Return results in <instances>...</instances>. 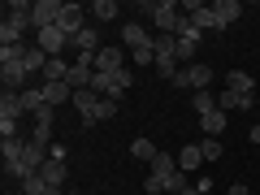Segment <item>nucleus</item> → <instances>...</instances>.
Returning a JSON list of instances; mask_svg holds the SVG:
<instances>
[{
	"mask_svg": "<svg viewBox=\"0 0 260 195\" xmlns=\"http://www.w3.org/2000/svg\"><path fill=\"white\" fill-rule=\"evenodd\" d=\"M26 70H22V61H9V65H0V83H5V91H26Z\"/></svg>",
	"mask_w": 260,
	"mask_h": 195,
	"instance_id": "nucleus-8",
	"label": "nucleus"
},
{
	"mask_svg": "<svg viewBox=\"0 0 260 195\" xmlns=\"http://www.w3.org/2000/svg\"><path fill=\"white\" fill-rule=\"evenodd\" d=\"M65 0H35V13H30V26L44 30V26H56V18H61Z\"/></svg>",
	"mask_w": 260,
	"mask_h": 195,
	"instance_id": "nucleus-5",
	"label": "nucleus"
},
{
	"mask_svg": "<svg viewBox=\"0 0 260 195\" xmlns=\"http://www.w3.org/2000/svg\"><path fill=\"white\" fill-rule=\"evenodd\" d=\"M130 156H135V160H148V165H152V156H156V143H152V139H135V143H130Z\"/></svg>",
	"mask_w": 260,
	"mask_h": 195,
	"instance_id": "nucleus-27",
	"label": "nucleus"
},
{
	"mask_svg": "<svg viewBox=\"0 0 260 195\" xmlns=\"http://www.w3.org/2000/svg\"><path fill=\"white\" fill-rule=\"evenodd\" d=\"M143 13L156 22L160 35H178V26H182V13H178L174 0H143Z\"/></svg>",
	"mask_w": 260,
	"mask_h": 195,
	"instance_id": "nucleus-1",
	"label": "nucleus"
},
{
	"mask_svg": "<svg viewBox=\"0 0 260 195\" xmlns=\"http://www.w3.org/2000/svg\"><path fill=\"white\" fill-rule=\"evenodd\" d=\"M200 121H204L208 139H217V135H221V130H225V113H221V109H217V113H208V117H200Z\"/></svg>",
	"mask_w": 260,
	"mask_h": 195,
	"instance_id": "nucleus-28",
	"label": "nucleus"
},
{
	"mask_svg": "<svg viewBox=\"0 0 260 195\" xmlns=\"http://www.w3.org/2000/svg\"><path fill=\"white\" fill-rule=\"evenodd\" d=\"M256 126H260V117H256Z\"/></svg>",
	"mask_w": 260,
	"mask_h": 195,
	"instance_id": "nucleus-37",
	"label": "nucleus"
},
{
	"mask_svg": "<svg viewBox=\"0 0 260 195\" xmlns=\"http://www.w3.org/2000/svg\"><path fill=\"white\" fill-rule=\"evenodd\" d=\"M126 70V48H100L95 52V74H117Z\"/></svg>",
	"mask_w": 260,
	"mask_h": 195,
	"instance_id": "nucleus-7",
	"label": "nucleus"
},
{
	"mask_svg": "<svg viewBox=\"0 0 260 195\" xmlns=\"http://www.w3.org/2000/svg\"><path fill=\"white\" fill-rule=\"evenodd\" d=\"M70 78V65H65V56H48L44 65V83H65Z\"/></svg>",
	"mask_w": 260,
	"mask_h": 195,
	"instance_id": "nucleus-21",
	"label": "nucleus"
},
{
	"mask_svg": "<svg viewBox=\"0 0 260 195\" xmlns=\"http://www.w3.org/2000/svg\"><path fill=\"white\" fill-rule=\"evenodd\" d=\"M130 56H135V65H143V70H148V65H156V48H139V52H130Z\"/></svg>",
	"mask_w": 260,
	"mask_h": 195,
	"instance_id": "nucleus-29",
	"label": "nucleus"
},
{
	"mask_svg": "<svg viewBox=\"0 0 260 195\" xmlns=\"http://www.w3.org/2000/svg\"><path fill=\"white\" fill-rule=\"evenodd\" d=\"M200 160H204V152H200V143H191V148H182V152H178V169H182V174H191V169L200 165Z\"/></svg>",
	"mask_w": 260,
	"mask_h": 195,
	"instance_id": "nucleus-25",
	"label": "nucleus"
},
{
	"mask_svg": "<svg viewBox=\"0 0 260 195\" xmlns=\"http://www.w3.org/2000/svg\"><path fill=\"white\" fill-rule=\"evenodd\" d=\"M247 143H256V148H260V126H251V130H247Z\"/></svg>",
	"mask_w": 260,
	"mask_h": 195,
	"instance_id": "nucleus-35",
	"label": "nucleus"
},
{
	"mask_svg": "<svg viewBox=\"0 0 260 195\" xmlns=\"http://www.w3.org/2000/svg\"><path fill=\"white\" fill-rule=\"evenodd\" d=\"M87 13H91L95 22H113L121 9H117V0H95V5H87Z\"/></svg>",
	"mask_w": 260,
	"mask_h": 195,
	"instance_id": "nucleus-23",
	"label": "nucleus"
},
{
	"mask_svg": "<svg viewBox=\"0 0 260 195\" xmlns=\"http://www.w3.org/2000/svg\"><path fill=\"white\" fill-rule=\"evenodd\" d=\"M217 109L221 113H234V109H251V95H239V91H217Z\"/></svg>",
	"mask_w": 260,
	"mask_h": 195,
	"instance_id": "nucleus-17",
	"label": "nucleus"
},
{
	"mask_svg": "<svg viewBox=\"0 0 260 195\" xmlns=\"http://www.w3.org/2000/svg\"><path fill=\"white\" fill-rule=\"evenodd\" d=\"M121 44H126L130 52H139V48L152 44V35L143 30V22H126V26H121Z\"/></svg>",
	"mask_w": 260,
	"mask_h": 195,
	"instance_id": "nucleus-10",
	"label": "nucleus"
},
{
	"mask_svg": "<svg viewBox=\"0 0 260 195\" xmlns=\"http://www.w3.org/2000/svg\"><path fill=\"white\" fill-rule=\"evenodd\" d=\"M22 117V95L18 91H5L0 95V121H18Z\"/></svg>",
	"mask_w": 260,
	"mask_h": 195,
	"instance_id": "nucleus-20",
	"label": "nucleus"
},
{
	"mask_svg": "<svg viewBox=\"0 0 260 195\" xmlns=\"http://www.w3.org/2000/svg\"><path fill=\"white\" fill-rule=\"evenodd\" d=\"M213 13H217V30H225L230 22H239L243 5H239V0H217V5H213Z\"/></svg>",
	"mask_w": 260,
	"mask_h": 195,
	"instance_id": "nucleus-13",
	"label": "nucleus"
},
{
	"mask_svg": "<svg viewBox=\"0 0 260 195\" xmlns=\"http://www.w3.org/2000/svg\"><path fill=\"white\" fill-rule=\"evenodd\" d=\"M182 13L191 18L195 30H217V13H213V5H204V0H186Z\"/></svg>",
	"mask_w": 260,
	"mask_h": 195,
	"instance_id": "nucleus-4",
	"label": "nucleus"
},
{
	"mask_svg": "<svg viewBox=\"0 0 260 195\" xmlns=\"http://www.w3.org/2000/svg\"><path fill=\"white\" fill-rule=\"evenodd\" d=\"M191 104H195V113H200V117L217 113V95H213V91H195V95H191Z\"/></svg>",
	"mask_w": 260,
	"mask_h": 195,
	"instance_id": "nucleus-26",
	"label": "nucleus"
},
{
	"mask_svg": "<svg viewBox=\"0 0 260 195\" xmlns=\"http://www.w3.org/2000/svg\"><path fill=\"white\" fill-rule=\"evenodd\" d=\"M208 83H213V70H208L204 61H195V65H182L174 74V87H186V91H208Z\"/></svg>",
	"mask_w": 260,
	"mask_h": 195,
	"instance_id": "nucleus-2",
	"label": "nucleus"
},
{
	"mask_svg": "<svg viewBox=\"0 0 260 195\" xmlns=\"http://www.w3.org/2000/svg\"><path fill=\"white\" fill-rule=\"evenodd\" d=\"M148 174H152V178H160V182H169V178L178 174V156H169V152H156Z\"/></svg>",
	"mask_w": 260,
	"mask_h": 195,
	"instance_id": "nucleus-11",
	"label": "nucleus"
},
{
	"mask_svg": "<svg viewBox=\"0 0 260 195\" xmlns=\"http://www.w3.org/2000/svg\"><path fill=\"white\" fill-rule=\"evenodd\" d=\"M143 191H148V195H160V191H169V186L160 182V178H152V174H148V182H143Z\"/></svg>",
	"mask_w": 260,
	"mask_h": 195,
	"instance_id": "nucleus-32",
	"label": "nucleus"
},
{
	"mask_svg": "<svg viewBox=\"0 0 260 195\" xmlns=\"http://www.w3.org/2000/svg\"><path fill=\"white\" fill-rule=\"evenodd\" d=\"M22 35H26V22H0V48H22Z\"/></svg>",
	"mask_w": 260,
	"mask_h": 195,
	"instance_id": "nucleus-12",
	"label": "nucleus"
},
{
	"mask_svg": "<svg viewBox=\"0 0 260 195\" xmlns=\"http://www.w3.org/2000/svg\"><path fill=\"white\" fill-rule=\"evenodd\" d=\"M87 9H83V5H70V0H65V9H61V18H56V26H61L65 30V35H70V39H74L78 35V30H87Z\"/></svg>",
	"mask_w": 260,
	"mask_h": 195,
	"instance_id": "nucleus-6",
	"label": "nucleus"
},
{
	"mask_svg": "<svg viewBox=\"0 0 260 195\" xmlns=\"http://www.w3.org/2000/svg\"><path fill=\"white\" fill-rule=\"evenodd\" d=\"M48 156H52V160H65V156H70V148H65V143H52V148H48Z\"/></svg>",
	"mask_w": 260,
	"mask_h": 195,
	"instance_id": "nucleus-33",
	"label": "nucleus"
},
{
	"mask_svg": "<svg viewBox=\"0 0 260 195\" xmlns=\"http://www.w3.org/2000/svg\"><path fill=\"white\" fill-rule=\"evenodd\" d=\"M182 195H204V191H200V182H191V186H186Z\"/></svg>",
	"mask_w": 260,
	"mask_h": 195,
	"instance_id": "nucleus-36",
	"label": "nucleus"
},
{
	"mask_svg": "<svg viewBox=\"0 0 260 195\" xmlns=\"http://www.w3.org/2000/svg\"><path fill=\"white\" fill-rule=\"evenodd\" d=\"M70 44H74L78 52H100V30H95V26H87V30H78V35L70 39Z\"/></svg>",
	"mask_w": 260,
	"mask_h": 195,
	"instance_id": "nucleus-22",
	"label": "nucleus"
},
{
	"mask_svg": "<svg viewBox=\"0 0 260 195\" xmlns=\"http://www.w3.org/2000/svg\"><path fill=\"white\" fill-rule=\"evenodd\" d=\"M100 100L104 95H95L91 87H87V91H74V109H78V117H83V126H95V121H100Z\"/></svg>",
	"mask_w": 260,
	"mask_h": 195,
	"instance_id": "nucleus-3",
	"label": "nucleus"
},
{
	"mask_svg": "<svg viewBox=\"0 0 260 195\" xmlns=\"http://www.w3.org/2000/svg\"><path fill=\"white\" fill-rule=\"evenodd\" d=\"M225 91L256 95V83H251V74H243V70H230V74H225Z\"/></svg>",
	"mask_w": 260,
	"mask_h": 195,
	"instance_id": "nucleus-16",
	"label": "nucleus"
},
{
	"mask_svg": "<svg viewBox=\"0 0 260 195\" xmlns=\"http://www.w3.org/2000/svg\"><path fill=\"white\" fill-rule=\"evenodd\" d=\"M117 109H121V100L104 95V100H100V121H104V117H117Z\"/></svg>",
	"mask_w": 260,
	"mask_h": 195,
	"instance_id": "nucleus-30",
	"label": "nucleus"
},
{
	"mask_svg": "<svg viewBox=\"0 0 260 195\" xmlns=\"http://www.w3.org/2000/svg\"><path fill=\"white\" fill-rule=\"evenodd\" d=\"M65 44H70V35H65L61 26H44V30H39V48H44L48 56H61Z\"/></svg>",
	"mask_w": 260,
	"mask_h": 195,
	"instance_id": "nucleus-9",
	"label": "nucleus"
},
{
	"mask_svg": "<svg viewBox=\"0 0 260 195\" xmlns=\"http://www.w3.org/2000/svg\"><path fill=\"white\" fill-rule=\"evenodd\" d=\"M39 91H44V100L52 104V109H56V104H65V100H74V87H70V83H44Z\"/></svg>",
	"mask_w": 260,
	"mask_h": 195,
	"instance_id": "nucleus-15",
	"label": "nucleus"
},
{
	"mask_svg": "<svg viewBox=\"0 0 260 195\" xmlns=\"http://www.w3.org/2000/svg\"><path fill=\"white\" fill-rule=\"evenodd\" d=\"M44 65H48V52H44V48H26V52H22V70H26V74H39Z\"/></svg>",
	"mask_w": 260,
	"mask_h": 195,
	"instance_id": "nucleus-24",
	"label": "nucleus"
},
{
	"mask_svg": "<svg viewBox=\"0 0 260 195\" xmlns=\"http://www.w3.org/2000/svg\"><path fill=\"white\" fill-rule=\"evenodd\" d=\"M200 152H204V160H217V156H221V139H204Z\"/></svg>",
	"mask_w": 260,
	"mask_h": 195,
	"instance_id": "nucleus-31",
	"label": "nucleus"
},
{
	"mask_svg": "<svg viewBox=\"0 0 260 195\" xmlns=\"http://www.w3.org/2000/svg\"><path fill=\"white\" fill-rule=\"evenodd\" d=\"M65 174H70V169H65V160H52V156H48L44 169H39V178H44L48 186H65Z\"/></svg>",
	"mask_w": 260,
	"mask_h": 195,
	"instance_id": "nucleus-18",
	"label": "nucleus"
},
{
	"mask_svg": "<svg viewBox=\"0 0 260 195\" xmlns=\"http://www.w3.org/2000/svg\"><path fill=\"white\" fill-rule=\"evenodd\" d=\"M44 109H52V104L44 100V91H39V87H26V91H22V113H30V117H39Z\"/></svg>",
	"mask_w": 260,
	"mask_h": 195,
	"instance_id": "nucleus-14",
	"label": "nucleus"
},
{
	"mask_svg": "<svg viewBox=\"0 0 260 195\" xmlns=\"http://www.w3.org/2000/svg\"><path fill=\"white\" fill-rule=\"evenodd\" d=\"M35 143H44V148H52V109H44L35 117V135H30Z\"/></svg>",
	"mask_w": 260,
	"mask_h": 195,
	"instance_id": "nucleus-19",
	"label": "nucleus"
},
{
	"mask_svg": "<svg viewBox=\"0 0 260 195\" xmlns=\"http://www.w3.org/2000/svg\"><path fill=\"white\" fill-rule=\"evenodd\" d=\"M225 195H251V191H247V182H234V186H230Z\"/></svg>",
	"mask_w": 260,
	"mask_h": 195,
	"instance_id": "nucleus-34",
	"label": "nucleus"
}]
</instances>
